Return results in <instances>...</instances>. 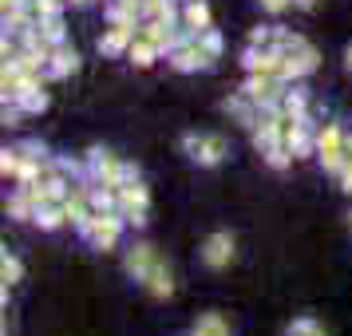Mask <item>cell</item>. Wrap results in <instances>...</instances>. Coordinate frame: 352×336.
Instances as JSON below:
<instances>
[{
	"label": "cell",
	"instance_id": "obj_11",
	"mask_svg": "<svg viewBox=\"0 0 352 336\" xmlns=\"http://www.w3.org/2000/svg\"><path fill=\"white\" fill-rule=\"evenodd\" d=\"M340 182H344V190H352V139L344 146V162H340Z\"/></svg>",
	"mask_w": 352,
	"mask_h": 336
},
{
	"label": "cell",
	"instance_id": "obj_4",
	"mask_svg": "<svg viewBox=\"0 0 352 336\" xmlns=\"http://www.w3.org/2000/svg\"><path fill=\"white\" fill-rule=\"evenodd\" d=\"M186 150H190V155H194L198 162L214 166V162H222L226 143L218 139V135H186Z\"/></svg>",
	"mask_w": 352,
	"mask_h": 336
},
{
	"label": "cell",
	"instance_id": "obj_10",
	"mask_svg": "<svg viewBox=\"0 0 352 336\" xmlns=\"http://www.w3.org/2000/svg\"><path fill=\"white\" fill-rule=\"evenodd\" d=\"M0 273H4V285H16V281H20V261H16V257H4Z\"/></svg>",
	"mask_w": 352,
	"mask_h": 336
},
{
	"label": "cell",
	"instance_id": "obj_1",
	"mask_svg": "<svg viewBox=\"0 0 352 336\" xmlns=\"http://www.w3.org/2000/svg\"><path fill=\"white\" fill-rule=\"evenodd\" d=\"M344 146H349V139L340 135V127H324V131L317 135L320 162H324L329 170H340V162H344Z\"/></svg>",
	"mask_w": 352,
	"mask_h": 336
},
{
	"label": "cell",
	"instance_id": "obj_15",
	"mask_svg": "<svg viewBox=\"0 0 352 336\" xmlns=\"http://www.w3.org/2000/svg\"><path fill=\"white\" fill-rule=\"evenodd\" d=\"M349 67H352V48H349Z\"/></svg>",
	"mask_w": 352,
	"mask_h": 336
},
{
	"label": "cell",
	"instance_id": "obj_3",
	"mask_svg": "<svg viewBox=\"0 0 352 336\" xmlns=\"http://www.w3.org/2000/svg\"><path fill=\"white\" fill-rule=\"evenodd\" d=\"M119 210H123V218H131L135 225H143L146 222V186H139V182L119 186Z\"/></svg>",
	"mask_w": 352,
	"mask_h": 336
},
{
	"label": "cell",
	"instance_id": "obj_5",
	"mask_svg": "<svg viewBox=\"0 0 352 336\" xmlns=\"http://www.w3.org/2000/svg\"><path fill=\"white\" fill-rule=\"evenodd\" d=\"M230 257H234V238H230V234H214V238L202 245V261H206L210 269L230 265Z\"/></svg>",
	"mask_w": 352,
	"mask_h": 336
},
{
	"label": "cell",
	"instance_id": "obj_16",
	"mask_svg": "<svg viewBox=\"0 0 352 336\" xmlns=\"http://www.w3.org/2000/svg\"><path fill=\"white\" fill-rule=\"evenodd\" d=\"M76 4H87V0H76Z\"/></svg>",
	"mask_w": 352,
	"mask_h": 336
},
{
	"label": "cell",
	"instance_id": "obj_13",
	"mask_svg": "<svg viewBox=\"0 0 352 336\" xmlns=\"http://www.w3.org/2000/svg\"><path fill=\"white\" fill-rule=\"evenodd\" d=\"M261 4H265V8H270V12H281V8H285L289 0H261Z\"/></svg>",
	"mask_w": 352,
	"mask_h": 336
},
{
	"label": "cell",
	"instance_id": "obj_14",
	"mask_svg": "<svg viewBox=\"0 0 352 336\" xmlns=\"http://www.w3.org/2000/svg\"><path fill=\"white\" fill-rule=\"evenodd\" d=\"M297 4H301V8H313V4H317V0H297Z\"/></svg>",
	"mask_w": 352,
	"mask_h": 336
},
{
	"label": "cell",
	"instance_id": "obj_7",
	"mask_svg": "<svg viewBox=\"0 0 352 336\" xmlns=\"http://www.w3.org/2000/svg\"><path fill=\"white\" fill-rule=\"evenodd\" d=\"M151 265H155V254H151V245H135V249L127 254V273L135 277V281H143Z\"/></svg>",
	"mask_w": 352,
	"mask_h": 336
},
{
	"label": "cell",
	"instance_id": "obj_8",
	"mask_svg": "<svg viewBox=\"0 0 352 336\" xmlns=\"http://www.w3.org/2000/svg\"><path fill=\"white\" fill-rule=\"evenodd\" d=\"M194 336H230V324L218 313H206V317H198V324H194Z\"/></svg>",
	"mask_w": 352,
	"mask_h": 336
},
{
	"label": "cell",
	"instance_id": "obj_6",
	"mask_svg": "<svg viewBox=\"0 0 352 336\" xmlns=\"http://www.w3.org/2000/svg\"><path fill=\"white\" fill-rule=\"evenodd\" d=\"M143 285H146V293H151V297H170V293H175V281H170V269H166V265H159V261H155V265L146 269Z\"/></svg>",
	"mask_w": 352,
	"mask_h": 336
},
{
	"label": "cell",
	"instance_id": "obj_2",
	"mask_svg": "<svg viewBox=\"0 0 352 336\" xmlns=\"http://www.w3.org/2000/svg\"><path fill=\"white\" fill-rule=\"evenodd\" d=\"M83 238L103 245V249H111L115 238H119V218H111V214H91V218L83 222Z\"/></svg>",
	"mask_w": 352,
	"mask_h": 336
},
{
	"label": "cell",
	"instance_id": "obj_12",
	"mask_svg": "<svg viewBox=\"0 0 352 336\" xmlns=\"http://www.w3.org/2000/svg\"><path fill=\"white\" fill-rule=\"evenodd\" d=\"M289 336H324V333H320L313 320H297V324L289 328Z\"/></svg>",
	"mask_w": 352,
	"mask_h": 336
},
{
	"label": "cell",
	"instance_id": "obj_9",
	"mask_svg": "<svg viewBox=\"0 0 352 336\" xmlns=\"http://www.w3.org/2000/svg\"><path fill=\"white\" fill-rule=\"evenodd\" d=\"M186 24H190L194 32H206V24H210V8L202 4V0H190V4H186Z\"/></svg>",
	"mask_w": 352,
	"mask_h": 336
}]
</instances>
